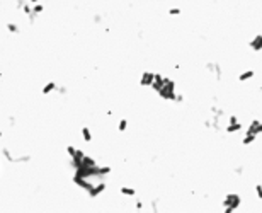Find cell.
I'll list each match as a JSON object with an SVG mask.
<instances>
[{"mask_svg":"<svg viewBox=\"0 0 262 213\" xmlns=\"http://www.w3.org/2000/svg\"><path fill=\"white\" fill-rule=\"evenodd\" d=\"M240 205H242L240 195H226V198L223 199V208H225V211H235Z\"/></svg>","mask_w":262,"mask_h":213,"instance_id":"obj_1","label":"cell"},{"mask_svg":"<svg viewBox=\"0 0 262 213\" xmlns=\"http://www.w3.org/2000/svg\"><path fill=\"white\" fill-rule=\"evenodd\" d=\"M153 80H155V74H153V72H143V74H141V78H140V85H143V87H151Z\"/></svg>","mask_w":262,"mask_h":213,"instance_id":"obj_2","label":"cell"},{"mask_svg":"<svg viewBox=\"0 0 262 213\" xmlns=\"http://www.w3.org/2000/svg\"><path fill=\"white\" fill-rule=\"evenodd\" d=\"M104 189H106V183H97L96 186L92 184V187H90V189H89L87 193H89L90 198H97V196H99L100 193L104 191Z\"/></svg>","mask_w":262,"mask_h":213,"instance_id":"obj_3","label":"cell"},{"mask_svg":"<svg viewBox=\"0 0 262 213\" xmlns=\"http://www.w3.org/2000/svg\"><path fill=\"white\" fill-rule=\"evenodd\" d=\"M248 133H254V135H262V121H259V119H252L250 121V126L247 128Z\"/></svg>","mask_w":262,"mask_h":213,"instance_id":"obj_4","label":"cell"},{"mask_svg":"<svg viewBox=\"0 0 262 213\" xmlns=\"http://www.w3.org/2000/svg\"><path fill=\"white\" fill-rule=\"evenodd\" d=\"M248 46H250V50H254V51H262V34H255L250 39Z\"/></svg>","mask_w":262,"mask_h":213,"instance_id":"obj_5","label":"cell"},{"mask_svg":"<svg viewBox=\"0 0 262 213\" xmlns=\"http://www.w3.org/2000/svg\"><path fill=\"white\" fill-rule=\"evenodd\" d=\"M225 131L228 133V135H233V133L242 131V123H240V121H237V123H230V125H226Z\"/></svg>","mask_w":262,"mask_h":213,"instance_id":"obj_6","label":"cell"},{"mask_svg":"<svg viewBox=\"0 0 262 213\" xmlns=\"http://www.w3.org/2000/svg\"><path fill=\"white\" fill-rule=\"evenodd\" d=\"M255 77V72L254 70H245V72H240L238 75V82H248Z\"/></svg>","mask_w":262,"mask_h":213,"instance_id":"obj_7","label":"cell"},{"mask_svg":"<svg viewBox=\"0 0 262 213\" xmlns=\"http://www.w3.org/2000/svg\"><path fill=\"white\" fill-rule=\"evenodd\" d=\"M255 138H257V135H254V133H248V131H247V133L244 135V138H242V145H244V147H247V145L254 143Z\"/></svg>","mask_w":262,"mask_h":213,"instance_id":"obj_8","label":"cell"},{"mask_svg":"<svg viewBox=\"0 0 262 213\" xmlns=\"http://www.w3.org/2000/svg\"><path fill=\"white\" fill-rule=\"evenodd\" d=\"M56 87H58L56 82H48V84L43 87V90H41V92H43V96H48V94H51V92L56 90Z\"/></svg>","mask_w":262,"mask_h":213,"instance_id":"obj_9","label":"cell"},{"mask_svg":"<svg viewBox=\"0 0 262 213\" xmlns=\"http://www.w3.org/2000/svg\"><path fill=\"white\" fill-rule=\"evenodd\" d=\"M119 193H121L123 196H136V189L135 187H128V186H123V187H119Z\"/></svg>","mask_w":262,"mask_h":213,"instance_id":"obj_10","label":"cell"},{"mask_svg":"<svg viewBox=\"0 0 262 213\" xmlns=\"http://www.w3.org/2000/svg\"><path fill=\"white\" fill-rule=\"evenodd\" d=\"M82 138H84V142H87V143L92 142V131H90L89 126H84V128H82Z\"/></svg>","mask_w":262,"mask_h":213,"instance_id":"obj_11","label":"cell"},{"mask_svg":"<svg viewBox=\"0 0 262 213\" xmlns=\"http://www.w3.org/2000/svg\"><path fill=\"white\" fill-rule=\"evenodd\" d=\"M7 31L10 34H17V33H21V27H19V24H15V22H7Z\"/></svg>","mask_w":262,"mask_h":213,"instance_id":"obj_12","label":"cell"},{"mask_svg":"<svg viewBox=\"0 0 262 213\" xmlns=\"http://www.w3.org/2000/svg\"><path fill=\"white\" fill-rule=\"evenodd\" d=\"M128 119H126V118H123V119H119L118 121V131H126V130H128Z\"/></svg>","mask_w":262,"mask_h":213,"instance_id":"obj_13","label":"cell"},{"mask_svg":"<svg viewBox=\"0 0 262 213\" xmlns=\"http://www.w3.org/2000/svg\"><path fill=\"white\" fill-rule=\"evenodd\" d=\"M45 12V5L41 4V2H37V4H33V14H43Z\"/></svg>","mask_w":262,"mask_h":213,"instance_id":"obj_14","label":"cell"},{"mask_svg":"<svg viewBox=\"0 0 262 213\" xmlns=\"http://www.w3.org/2000/svg\"><path fill=\"white\" fill-rule=\"evenodd\" d=\"M254 191H255V196H257L259 199H262V184L260 183L254 184Z\"/></svg>","mask_w":262,"mask_h":213,"instance_id":"obj_15","label":"cell"},{"mask_svg":"<svg viewBox=\"0 0 262 213\" xmlns=\"http://www.w3.org/2000/svg\"><path fill=\"white\" fill-rule=\"evenodd\" d=\"M182 14V10L179 7H170L169 9V15H181Z\"/></svg>","mask_w":262,"mask_h":213,"instance_id":"obj_16","label":"cell"},{"mask_svg":"<svg viewBox=\"0 0 262 213\" xmlns=\"http://www.w3.org/2000/svg\"><path fill=\"white\" fill-rule=\"evenodd\" d=\"M56 92H58V94H61V96H65V94H67V87H63V85H58V87H56Z\"/></svg>","mask_w":262,"mask_h":213,"instance_id":"obj_17","label":"cell"},{"mask_svg":"<svg viewBox=\"0 0 262 213\" xmlns=\"http://www.w3.org/2000/svg\"><path fill=\"white\" fill-rule=\"evenodd\" d=\"M145 208V203L143 201H136V205H135V210H143Z\"/></svg>","mask_w":262,"mask_h":213,"instance_id":"obj_18","label":"cell"},{"mask_svg":"<svg viewBox=\"0 0 262 213\" xmlns=\"http://www.w3.org/2000/svg\"><path fill=\"white\" fill-rule=\"evenodd\" d=\"M94 22H100V15H96V17H94Z\"/></svg>","mask_w":262,"mask_h":213,"instance_id":"obj_19","label":"cell"},{"mask_svg":"<svg viewBox=\"0 0 262 213\" xmlns=\"http://www.w3.org/2000/svg\"><path fill=\"white\" fill-rule=\"evenodd\" d=\"M37 2H41V0H29V4H37Z\"/></svg>","mask_w":262,"mask_h":213,"instance_id":"obj_20","label":"cell"},{"mask_svg":"<svg viewBox=\"0 0 262 213\" xmlns=\"http://www.w3.org/2000/svg\"><path fill=\"white\" fill-rule=\"evenodd\" d=\"M2 136H4V131H2V130H0V138H2Z\"/></svg>","mask_w":262,"mask_h":213,"instance_id":"obj_21","label":"cell"}]
</instances>
